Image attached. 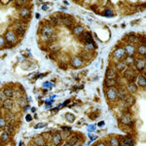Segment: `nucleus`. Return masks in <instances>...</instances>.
<instances>
[{
	"label": "nucleus",
	"instance_id": "e433bc0d",
	"mask_svg": "<svg viewBox=\"0 0 146 146\" xmlns=\"http://www.w3.org/2000/svg\"><path fill=\"white\" fill-rule=\"evenodd\" d=\"M78 141H80L79 135H73L69 137V141H68V142H69L71 145H75Z\"/></svg>",
	"mask_w": 146,
	"mask_h": 146
},
{
	"label": "nucleus",
	"instance_id": "6ab92c4d",
	"mask_svg": "<svg viewBox=\"0 0 146 146\" xmlns=\"http://www.w3.org/2000/svg\"><path fill=\"white\" fill-rule=\"evenodd\" d=\"M51 140H52V143L55 146H60L62 142V136H60V133H58V131L53 133V135H51Z\"/></svg>",
	"mask_w": 146,
	"mask_h": 146
},
{
	"label": "nucleus",
	"instance_id": "b1692460",
	"mask_svg": "<svg viewBox=\"0 0 146 146\" xmlns=\"http://www.w3.org/2000/svg\"><path fill=\"white\" fill-rule=\"evenodd\" d=\"M4 118H5L7 124H15L16 120H17V116H16L15 113H12L11 111H7Z\"/></svg>",
	"mask_w": 146,
	"mask_h": 146
},
{
	"label": "nucleus",
	"instance_id": "393cba45",
	"mask_svg": "<svg viewBox=\"0 0 146 146\" xmlns=\"http://www.w3.org/2000/svg\"><path fill=\"white\" fill-rule=\"evenodd\" d=\"M123 102L127 107H131L135 103V96L133 95H128Z\"/></svg>",
	"mask_w": 146,
	"mask_h": 146
},
{
	"label": "nucleus",
	"instance_id": "0eeeda50",
	"mask_svg": "<svg viewBox=\"0 0 146 146\" xmlns=\"http://www.w3.org/2000/svg\"><path fill=\"white\" fill-rule=\"evenodd\" d=\"M6 43L10 44V45H14V44L17 43L18 41V35L16 34V32L13 29H9L6 31L5 36H4Z\"/></svg>",
	"mask_w": 146,
	"mask_h": 146
},
{
	"label": "nucleus",
	"instance_id": "09e8293b",
	"mask_svg": "<svg viewBox=\"0 0 146 146\" xmlns=\"http://www.w3.org/2000/svg\"><path fill=\"white\" fill-rule=\"evenodd\" d=\"M62 146H73V145H71V144H70L69 142H66V143H64V144H63Z\"/></svg>",
	"mask_w": 146,
	"mask_h": 146
},
{
	"label": "nucleus",
	"instance_id": "a18cd8bd",
	"mask_svg": "<svg viewBox=\"0 0 146 146\" xmlns=\"http://www.w3.org/2000/svg\"><path fill=\"white\" fill-rule=\"evenodd\" d=\"M25 2H23V1H16L15 5H17V7H20V8L22 9V8L25 7Z\"/></svg>",
	"mask_w": 146,
	"mask_h": 146
},
{
	"label": "nucleus",
	"instance_id": "cd10ccee",
	"mask_svg": "<svg viewBox=\"0 0 146 146\" xmlns=\"http://www.w3.org/2000/svg\"><path fill=\"white\" fill-rule=\"evenodd\" d=\"M125 53H126V56H135V47L133 45H129V44H126L124 47Z\"/></svg>",
	"mask_w": 146,
	"mask_h": 146
},
{
	"label": "nucleus",
	"instance_id": "9b49d317",
	"mask_svg": "<svg viewBox=\"0 0 146 146\" xmlns=\"http://www.w3.org/2000/svg\"><path fill=\"white\" fill-rule=\"evenodd\" d=\"M119 73L114 66H110L107 68L106 72H105V79H118Z\"/></svg>",
	"mask_w": 146,
	"mask_h": 146
},
{
	"label": "nucleus",
	"instance_id": "9d476101",
	"mask_svg": "<svg viewBox=\"0 0 146 146\" xmlns=\"http://www.w3.org/2000/svg\"><path fill=\"white\" fill-rule=\"evenodd\" d=\"M116 93H117V98L120 101H124L125 98H127V96L129 95L126 88H125V86H122V85H119L116 88Z\"/></svg>",
	"mask_w": 146,
	"mask_h": 146
},
{
	"label": "nucleus",
	"instance_id": "c03bdc74",
	"mask_svg": "<svg viewBox=\"0 0 146 146\" xmlns=\"http://www.w3.org/2000/svg\"><path fill=\"white\" fill-rule=\"evenodd\" d=\"M5 44H6V41H5V39H4V37L0 35V48H3V47L5 46Z\"/></svg>",
	"mask_w": 146,
	"mask_h": 146
},
{
	"label": "nucleus",
	"instance_id": "79ce46f5",
	"mask_svg": "<svg viewBox=\"0 0 146 146\" xmlns=\"http://www.w3.org/2000/svg\"><path fill=\"white\" fill-rule=\"evenodd\" d=\"M18 103L20 104V106L23 107L25 104H27V100H25V98H23V96H22V98H18Z\"/></svg>",
	"mask_w": 146,
	"mask_h": 146
},
{
	"label": "nucleus",
	"instance_id": "ea45409f",
	"mask_svg": "<svg viewBox=\"0 0 146 146\" xmlns=\"http://www.w3.org/2000/svg\"><path fill=\"white\" fill-rule=\"evenodd\" d=\"M60 133V136H62V140L63 139H67V138L70 137V131H62Z\"/></svg>",
	"mask_w": 146,
	"mask_h": 146
},
{
	"label": "nucleus",
	"instance_id": "39448f33",
	"mask_svg": "<svg viewBox=\"0 0 146 146\" xmlns=\"http://www.w3.org/2000/svg\"><path fill=\"white\" fill-rule=\"evenodd\" d=\"M60 18V25H62L64 27H66L68 28H72L74 27L75 21L71 16H67V15H58Z\"/></svg>",
	"mask_w": 146,
	"mask_h": 146
},
{
	"label": "nucleus",
	"instance_id": "f8f14e48",
	"mask_svg": "<svg viewBox=\"0 0 146 146\" xmlns=\"http://www.w3.org/2000/svg\"><path fill=\"white\" fill-rule=\"evenodd\" d=\"M84 64V62L79 56H74L70 58V65L74 68H79Z\"/></svg>",
	"mask_w": 146,
	"mask_h": 146
},
{
	"label": "nucleus",
	"instance_id": "aec40b11",
	"mask_svg": "<svg viewBox=\"0 0 146 146\" xmlns=\"http://www.w3.org/2000/svg\"><path fill=\"white\" fill-rule=\"evenodd\" d=\"M13 107H14V100H11V98H6L2 102V108L5 109L6 111H12Z\"/></svg>",
	"mask_w": 146,
	"mask_h": 146
},
{
	"label": "nucleus",
	"instance_id": "20e7f679",
	"mask_svg": "<svg viewBox=\"0 0 146 146\" xmlns=\"http://www.w3.org/2000/svg\"><path fill=\"white\" fill-rule=\"evenodd\" d=\"M138 73L133 67H127V69L123 72V77L127 80V83L135 82Z\"/></svg>",
	"mask_w": 146,
	"mask_h": 146
},
{
	"label": "nucleus",
	"instance_id": "8fccbe9b",
	"mask_svg": "<svg viewBox=\"0 0 146 146\" xmlns=\"http://www.w3.org/2000/svg\"><path fill=\"white\" fill-rule=\"evenodd\" d=\"M46 9H48V6L46 7V5H44V7H43V10H46Z\"/></svg>",
	"mask_w": 146,
	"mask_h": 146
},
{
	"label": "nucleus",
	"instance_id": "a211bd4d",
	"mask_svg": "<svg viewBox=\"0 0 146 146\" xmlns=\"http://www.w3.org/2000/svg\"><path fill=\"white\" fill-rule=\"evenodd\" d=\"M120 85L118 79H105L104 80V87L105 89L108 88H117Z\"/></svg>",
	"mask_w": 146,
	"mask_h": 146
},
{
	"label": "nucleus",
	"instance_id": "7ed1b4c3",
	"mask_svg": "<svg viewBox=\"0 0 146 146\" xmlns=\"http://www.w3.org/2000/svg\"><path fill=\"white\" fill-rule=\"evenodd\" d=\"M14 31L16 32V34L18 35V37H22L25 35V30H27V25L23 21H18L14 23Z\"/></svg>",
	"mask_w": 146,
	"mask_h": 146
},
{
	"label": "nucleus",
	"instance_id": "2f4dec72",
	"mask_svg": "<svg viewBox=\"0 0 146 146\" xmlns=\"http://www.w3.org/2000/svg\"><path fill=\"white\" fill-rule=\"evenodd\" d=\"M107 146H121V144H120V139L117 138L116 136H112L108 140Z\"/></svg>",
	"mask_w": 146,
	"mask_h": 146
},
{
	"label": "nucleus",
	"instance_id": "ddd939ff",
	"mask_svg": "<svg viewBox=\"0 0 146 146\" xmlns=\"http://www.w3.org/2000/svg\"><path fill=\"white\" fill-rule=\"evenodd\" d=\"M127 44H129V45H138L139 44V37L136 36L135 33H129L127 35Z\"/></svg>",
	"mask_w": 146,
	"mask_h": 146
},
{
	"label": "nucleus",
	"instance_id": "37998d69",
	"mask_svg": "<svg viewBox=\"0 0 146 146\" xmlns=\"http://www.w3.org/2000/svg\"><path fill=\"white\" fill-rule=\"evenodd\" d=\"M65 118H66L67 121H68V122H70V123H71V122H73V121L75 120L74 115L71 114V113H67V114L65 115Z\"/></svg>",
	"mask_w": 146,
	"mask_h": 146
},
{
	"label": "nucleus",
	"instance_id": "a19ab883",
	"mask_svg": "<svg viewBox=\"0 0 146 146\" xmlns=\"http://www.w3.org/2000/svg\"><path fill=\"white\" fill-rule=\"evenodd\" d=\"M7 126V122L4 117H0V129H5Z\"/></svg>",
	"mask_w": 146,
	"mask_h": 146
},
{
	"label": "nucleus",
	"instance_id": "6e6552de",
	"mask_svg": "<svg viewBox=\"0 0 146 146\" xmlns=\"http://www.w3.org/2000/svg\"><path fill=\"white\" fill-rule=\"evenodd\" d=\"M135 69L137 73H145L146 71V60L145 58H135Z\"/></svg>",
	"mask_w": 146,
	"mask_h": 146
},
{
	"label": "nucleus",
	"instance_id": "4c0bfd02",
	"mask_svg": "<svg viewBox=\"0 0 146 146\" xmlns=\"http://www.w3.org/2000/svg\"><path fill=\"white\" fill-rule=\"evenodd\" d=\"M6 131L7 133H9L11 135V133H13L14 131H16V127H15V124H7L6 126Z\"/></svg>",
	"mask_w": 146,
	"mask_h": 146
},
{
	"label": "nucleus",
	"instance_id": "2eb2a0df",
	"mask_svg": "<svg viewBox=\"0 0 146 146\" xmlns=\"http://www.w3.org/2000/svg\"><path fill=\"white\" fill-rule=\"evenodd\" d=\"M136 86L138 87V88H142V89H145L146 87V78H145V74H137V76H136Z\"/></svg>",
	"mask_w": 146,
	"mask_h": 146
},
{
	"label": "nucleus",
	"instance_id": "de8ad7c7",
	"mask_svg": "<svg viewBox=\"0 0 146 146\" xmlns=\"http://www.w3.org/2000/svg\"><path fill=\"white\" fill-rule=\"evenodd\" d=\"M0 3L4 4V5H6V4H9V3H10V1H0Z\"/></svg>",
	"mask_w": 146,
	"mask_h": 146
},
{
	"label": "nucleus",
	"instance_id": "423d86ee",
	"mask_svg": "<svg viewBox=\"0 0 146 146\" xmlns=\"http://www.w3.org/2000/svg\"><path fill=\"white\" fill-rule=\"evenodd\" d=\"M112 58L116 62L123 60L124 58H126V53H125L124 47H122V46L117 47V48L114 50V52L112 53Z\"/></svg>",
	"mask_w": 146,
	"mask_h": 146
},
{
	"label": "nucleus",
	"instance_id": "c85d7f7f",
	"mask_svg": "<svg viewBox=\"0 0 146 146\" xmlns=\"http://www.w3.org/2000/svg\"><path fill=\"white\" fill-rule=\"evenodd\" d=\"M30 14H31V11H30L29 8L27 7H23L20 10V17L23 19V20H27V19H29Z\"/></svg>",
	"mask_w": 146,
	"mask_h": 146
},
{
	"label": "nucleus",
	"instance_id": "a878e982",
	"mask_svg": "<svg viewBox=\"0 0 146 146\" xmlns=\"http://www.w3.org/2000/svg\"><path fill=\"white\" fill-rule=\"evenodd\" d=\"M71 30H72V34L77 37H80L85 31L84 27H82V25H74V27L71 28Z\"/></svg>",
	"mask_w": 146,
	"mask_h": 146
},
{
	"label": "nucleus",
	"instance_id": "f03ea898",
	"mask_svg": "<svg viewBox=\"0 0 146 146\" xmlns=\"http://www.w3.org/2000/svg\"><path fill=\"white\" fill-rule=\"evenodd\" d=\"M119 122H120V125H124L126 127H131L133 125V116L129 111H124L123 113L121 114L120 116V119H119Z\"/></svg>",
	"mask_w": 146,
	"mask_h": 146
},
{
	"label": "nucleus",
	"instance_id": "bb28decb",
	"mask_svg": "<svg viewBox=\"0 0 146 146\" xmlns=\"http://www.w3.org/2000/svg\"><path fill=\"white\" fill-rule=\"evenodd\" d=\"M135 58H136L135 56H126V58L123 60V62H125V64L127 65V67H133V66H135Z\"/></svg>",
	"mask_w": 146,
	"mask_h": 146
},
{
	"label": "nucleus",
	"instance_id": "49530a36",
	"mask_svg": "<svg viewBox=\"0 0 146 146\" xmlns=\"http://www.w3.org/2000/svg\"><path fill=\"white\" fill-rule=\"evenodd\" d=\"M95 146H107V144L105 142H103V141H100V142L96 143Z\"/></svg>",
	"mask_w": 146,
	"mask_h": 146
},
{
	"label": "nucleus",
	"instance_id": "f257e3e1",
	"mask_svg": "<svg viewBox=\"0 0 146 146\" xmlns=\"http://www.w3.org/2000/svg\"><path fill=\"white\" fill-rule=\"evenodd\" d=\"M55 33L53 29V27L50 25H45L40 29V34H41V40L46 43H51V38L53 34Z\"/></svg>",
	"mask_w": 146,
	"mask_h": 146
},
{
	"label": "nucleus",
	"instance_id": "1a4fd4ad",
	"mask_svg": "<svg viewBox=\"0 0 146 146\" xmlns=\"http://www.w3.org/2000/svg\"><path fill=\"white\" fill-rule=\"evenodd\" d=\"M105 96L109 102H116L117 101V93L116 88H108L105 89Z\"/></svg>",
	"mask_w": 146,
	"mask_h": 146
},
{
	"label": "nucleus",
	"instance_id": "f3484780",
	"mask_svg": "<svg viewBox=\"0 0 146 146\" xmlns=\"http://www.w3.org/2000/svg\"><path fill=\"white\" fill-rule=\"evenodd\" d=\"M120 144L121 146H135V139L133 136H124L120 140Z\"/></svg>",
	"mask_w": 146,
	"mask_h": 146
},
{
	"label": "nucleus",
	"instance_id": "5701e85b",
	"mask_svg": "<svg viewBox=\"0 0 146 146\" xmlns=\"http://www.w3.org/2000/svg\"><path fill=\"white\" fill-rule=\"evenodd\" d=\"M33 143L36 146H48V143L43 135H37L33 138Z\"/></svg>",
	"mask_w": 146,
	"mask_h": 146
},
{
	"label": "nucleus",
	"instance_id": "c9c22d12",
	"mask_svg": "<svg viewBox=\"0 0 146 146\" xmlns=\"http://www.w3.org/2000/svg\"><path fill=\"white\" fill-rule=\"evenodd\" d=\"M96 43L95 42H93V43H89V44H85V49H86L87 52H90V53H92V52H94L96 50Z\"/></svg>",
	"mask_w": 146,
	"mask_h": 146
},
{
	"label": "nucleus",
	"instance_id": "dca6fc26",
	"mask_svg": "<svg viewBox=\"0 0 146 146\" xmlns=\"http://www.w3.org/2000/svg\"><path fill=\"white\" fill-rule=\"evenodd\" d=\"M126 90L128 92L129 95H135V94L137 93L138 91V87L136 86V84L135 82H131V83H127L126 85Z\"/></svg>",
	"mask_w": 146,
	"mask_h": 146
},
{
	"label": "nucleus",
	"instance_id": "3c124183",
	"mask_svg": "<svg viewBox=\"0 0 146 146\" xmlns=\"http://www.w3.org/2000/svg\"><path fill=\"white\" fill-rule=\"evenodd\" d=\"M3 146H7V145H3Z\"/></svg>",
	"mask_w": 146,
	"mask_h": 146
},
{
	"label": "nucleus",
	"instance_id": "c756f323",
	"mask_svg": "<svg viewBox=\"0 0 146 146\" xmlns=\"http://www.w3.org/2000/svg\"><path fill=\"white\" fill-rule=\"evenodd\" d=\"M114 68L115 69L118 71V73L120 72V73H123L125 70L127 69V65L125 64V62H123V60H121V62H115L114 63Z\"/></svg>",
	"mask_w": 146,
	"mask_h": 146
},
{
	"label": "nucleus",
	"instance_id": "f704fd0d",
	"mask_svg": "<svg viewBox=\"0 0 146 146\" xmlns=\"http://www.w3.org/2000/svg\"><path fill=\"white\" fill-rule=\"evenodd\" d=\"M80 58L83 60V62H86V60H90L92 58V55L90 52H87V51H84V52H81L80 54Z\"/></svg>",
	"mask_w": 146,
	"mask_h": 146
},
{
	"label": "nucleus",
	"instance_id": "4be33fe9",
	"mask_svg": "<svg viewBox=\"0 0 146 146\" xmlns=\"http://www.w3.org/2000/svg\"><path fill=\"white\" fill-rule=\"evenodd\" d=\"M2 93H3L4 96H6L7 98H12L15 96L16 92L13 88H12V87L6 86V87H4V89L2 90Z\"/></svg>",
	"mask_w": 146,
	"mask_h": 146
},
{
	"label": "nucleus",
	"instance_id": "7c9ffc66",
	"mask_svg": "<svg viewBox=\"0 0 146 146\" xmlns=\"http://www.w3.org/2000/svg\"><path fill=\"white\" fill-rule=\"evenodd\" d=\"M49 50H50L52 53H58V51L60 50V46L58 42H53L49 45Z\"/></svg>",
	"mask_w": 146,
	"mask_h": 146
},
{
	"label": "nucleus",
	"instance_id": "412c9836",
	"mask_svg": "<svg viewBox=\"0 0 146 146\" xmlns=\"http://www.w3.org/2000/svg\"><path fill=\"white\" fill-rule=\"evenodd\" d=\"M135 54H137L139 58H145L146 56V45L145 44H138L135 47Z\"/></svg>",
	"mask_w": 146,
	"mask_h": 146
},
{
	"label": "nucleus",
	"instance_id": "58836bf2",
	"mask_svg": "<svg viewBox=\"0 0 146 146\" xmlns=\"http://www.w3.org/2000/svg\"><path fill=\"white\" fill-rule=\"evenodd\" d=\"M102 15L105 16V17H113V11L111 10V9L107 8L102 12Z\"/></svg>",
	"mask_w": 146,
	"mask_h": 146
},
{
	"label": "nucleus",
	"instance_id": "473e14b6",
	"mask_svg": "<svg viewBox=\"0 0 146 146\" xmlns=\"http://www.w3.org/2000/svg\"><path fill=\"white\" fill-rule=\"evenodd\" d=\"M10 136L11 135L9 133H7V131H3V133H1V135H0V143H6L8 142L9 139H10Z\"/></svg>",
	"mask_w": 146,
	"mask_h": 146
},
{
	"label": "nucleus",
	"instance_id": "72a5a7b5",
	"mask_svg": "<svg viewBox=\"0 0 146 146\" xmlns=\"http://www.w3.org/2000/svg\"><path fill=\"white\" fill-rule=\"evenodd\" d=\"M60 25V18H58V15L56 16H52L50 19V25L51 27H56V25Z\"/></svg>",
	"mask_w": 146,
	"mask_h": 146
},
{
	"label": "nucleus",
	"instance_id": "4468645a",
	"mask_svg": "<svg viewBox=\"0 0 146 146\" xmlns=\"http://www.w3.org/2000/svg\"><path fill=\"white\" fill-rule=\"evenodd\" d=\"M81 42H83L84 44H89V43H93L94 38H93V35H92L91 32L89 31H84V33L79 37Z\"/></svg>",
	"mask_w": 146,
	"mask_h": 146
}]
</instances>
